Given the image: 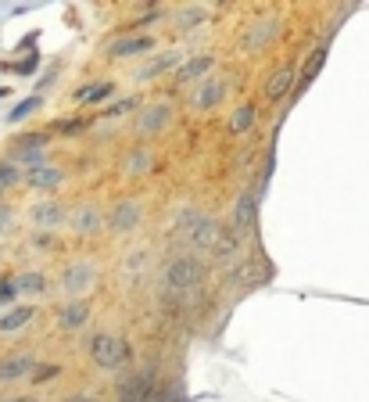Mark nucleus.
<instances>
[{
	"label": "nucleus",
	"instance_id": "nucleus-1",
	"mask_svg": "<svg viewBox=\"0 0 369 402\" xmlns=\"http://www.w3.org/2000/svg\"><path fill=\"white\" fill-rule=\"evenodd\" d=\"M90 352H93V363L104 366V370H115V366H122L126 359H130L126 342H119V337H104V334L90 342Z\"/></svg>",
	"mask_w": 369,
	"mask_h": 402
},
{
	"label": "nucleus",
	"instance_id": "nucleus-2",
	"mask_svg": "<svg viewBox=\"0 0 369 402\" xmlns=\"http://www.w3.org/2000/svg\"><path fill=\"white\" fill-rule=\"evenodd\" d=\"M29 366H33V356H11V359H0V381L22 377Z\"/></svg>",
	"mask_w": 369,
	"mask_h": 402
},
{
	"label": "nucleus",
	"instance_id": "nucleus-3",
	"mask_svg": "<svg viewBox=\"0 0 369 402\" xmlns=\"http://www.w3.org/2000/svg\"><path fill=\"white\" fill-rule=\"evenodd\" d=\"M29 320H33V309L29 305H19V309H11L8 316H0V334H8V331H19L25 327Z\"/></svg>",
	"mask_w": 369,
	"mask_h": 402
},
{
	"label": "nucleus",
	"instance_id": "nucleus-4",
	"mask_svg": "<svg viewBox=\"0 0 369 402\" xmlns=\"http://www.w3.org/2000/svg\"><path fill=\"white\" fill-rule=\"evenodd\" d=\"M151 36H140V40H122V43H115L111 47V54L115 58H126V54H136V51H151Z\"/></svg>",
	"mask_w": 369,
	"mask_h": 402
},
{
	"label": "nucleus",
	"instance_id": "nucleus-5",
	"mask_svg": "<svg viewBox=\"0 0 369 402\" xmlns=\"http://www.w3.org/2000/svg\"><path fill=\"white\" fill-rule=\"evenodd\" d=\"M194 277H201V266L198 263H180L172 269V284L176 287H187V280H194Z\"/></svg>",
	"mask_w": 369,
	"mask_h": 402
},
{
	"label": "nucleus",
	"instance_id": "nucleus-6",
	"mask_svg": "<svg viewBox=\"0 0 369 402\" xmlns=\"http://www.w3.org/2000/svg\"><path fill=\"white\" fill-rule=\"evenodd\" d=\"M287 87H291V72H280V76H272V83L265 87V93L276 101V98H283V93H287Z\"/></svg>",
	"mask_w": 369,
	"mask_h": 402
},
{
	"label": "nucleus",
	"instance_id": "nucleus-7",
	"mask_svg": "<svg viewBox=\"0 0 369 402\" xmlns=\"http://www.w3.org/2000/svg\"><path fill=\"white\" fill-rule=\"evenodd\" d=\"M43 277L40 273H25V277H14V291H40Z\"/></svg>",
	"mask_w": 369,
	"mask_h": 402
},
{
	"label": "nucleus",
	"instance_id": "nucleus-8",
	"mask_svg": "<svg viewBox=\"0 0 369 402\" xmlns=\"http://www.w3.org/2000/svg\"><path fill=\"white\" fill-rule=\"evenodd\" d=\"M108 93H111V83H101V87L83 90V93H79V101H101V98H108Z\"/></svg>",
	"mask_w": 369,
	"mask_h": 402
},
{
	"label": "nucleus",
	"instance_id": "nucleus-9",
	"mask_svg": "<svg viewBox=\"0 0 369 402\" xmlns=\"http://www.w3.org/2000/svg\"><path fill=\"white\" fill-rule=\"evenodd\" d=\"M14 180H19V169H14L11 162H0V187H8Z\"/></svg>",
	"mask_w": 369,
	"mask_h": 402
},
{
	"label": "nucleus",
	"instance_id": "nucleus-10",
	"mask_svg": "<svg viewBox=\"0 0 369 402\" xmlns=\"http://www.w3.org/2000/svg\"><path fill=\"white\" fill-rule=\"evenodd\" d=\"M65 324H69V327H72V324H75V327L86 324V305H75V309H69V313H65Z\"/></svg>",
	"mask_w": 369,
	"mask_h": 402
},
{
	"label": "nucleus",
	"instance_id": "nucleus-11",
	"mask_svg": "<svg viewBox=\"0 0 369 402\" xmlns=\"http://www.w3.org/2000/svg\"><path fill=\"white\" fill-rule=\"evenodd\" d=\"M36 104H40L36 98H33V101H22L19 108H14V111H11V122H19V119H25V115H29V111H33Z\"/></svg>",
	"mask_w": 369,
	"mask_h": 402
},
{
	"label": "nucleus",
	"instance_id": "nucleus-12",
	"mask_svg": "<svg viewBox=\"0 0 369 402\" xmlns=\"http://www.w3.org/2000/svg\"><path fill=\"white\" fill-rule=\"evenodd\" d=\"M58 374H61V366H54V363H51V366H40V374H36V381H54Z\"/></svg>",
	"mask_w": 369,
	"mask_h": 402
},
{
	"label": "nucleus",
	"instance_id": "nucleus-13",
	"mask_svg": "<svg viewBox=\"0 0 369 402\" xmlns=\"http://www.w3.org/2000/svg\"><path fill=\"white\" fill-rule=\"evenodd\" d=\"M8 298H14V280H11V277L0 284V302H8Z\"/></svg>",
	"mask_w": 369,
	"mask_h": 402
},
{
	"label": "nucleus",
	"instance_id": "nucleus-14",
	"mask_svg": "<svg viewBox=\"0 0 369 402\" xmlns=\"http://www.w3.org/2000/svg\"><path fill=\"white\" fill-rule=\"evenodd\" d=\"M254 122V108H240V119H237V126H251Z\"/></svg>",
	"mask_w": 369,
	"mask_h": 402
},
{
	"label": "nucleus",
	"instance_id": "nucleus-15",
	"mask_svg": "<svg viewBox=\"0 0 369 402\" xmlns=\"http://www.w3.org/2000/svg\"><path fill=\"white\" fill-rule=\"evenodd\" d=\"M65 402H101V399H93V395H72V399H65Z\"/></svg>",
	"mask_w": 369,
	"mask_h": 402
},
{
	"label": "nucleus",
	"instance_id": "nucleus-16",
	"mask_svg": "<svg viewBox=\"0 0 369 402\" xmlns=\"http://www.w3.org/2000/svg\"><path fill=\"white\" fill-rule=\"evenodd\" d=\"M4 402H36V399H29V395H19V399H4Z\"/></svg>",
	"mask_w": 369,
	"mask_h": 402
},
{
	"label": "nucleus",
	"instance_id": "nucleus-17",
	"mask_svg": "<svg viewBox=\"0 0 369 402\" xmlns=\"http://www.w3.org/2000/svg\"><path fill=\"white\" fill-rule=\"evenodd\" d=\"M0 93H4V90H0Z\"/></svg>",
	"mask_w": 369,
	"mask_h": 402
}]
</instances>
